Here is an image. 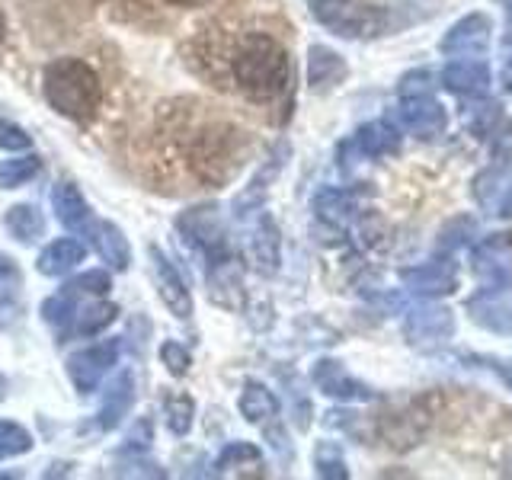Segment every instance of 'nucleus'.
Instances as JSON below:
<instances>
[{"label":"nucleus","mask_w":512,"mask_h":480,"mask_svg":"<svg viewBox=\"0 0 512 480\" xmlns=\"http://www.w3.org/2000/svg\"><path fill=\"white\" fill-rule=\"evenodd\" d=\"M4 397H7V378L0 375V400H4Z\"/></svg>","instance_id":"obj_43"},{"label":"nucleus","mask_w":512,"mask_h":480,"mask_svg":"<svg viewBox=\"0 0 512 480\" xmlns=\"http://www.w3.org/2000/svg\"><path fill=\"white\" fill-rule=\"evenodd\" d=\"M432 87H436V74L420 68V71H410L400 77L397 90H400V100H404V96H432Z\"/></svg>","instance_id":"obj_35"},{"label":"nucleus","mask_w":512,"mask_h":480,"mask_svg":"<svg viewBox=\"0 0 512 480\" xmlns=\"http://www.w3.org/2000/svg\"><path fill=\"white\" fill-rule=\"evenodd\" d=\"M464 311L480 330L512 333V276L487 282L464 304Z\"/></svg>","instance_id":"obj_4"},{"label":"nucleus","mask_w":512,"mask_h":480,"mask_svg":"<svg viewBox=\"0 0 512 480\" xmlns=\"http://www.w3.org/2000/svg\"><path fill=\"white\" fill-rule=\"evenodd\" d=\"M20 279H23L20 276V266H16L10 256L0 253V304L13 298V292L20 288Z\"/></svg>","instance_id":"obj_37"},{"label":"nucleus","mask_w":512,"mask_h":480,"mask_svg":"<svg viewBox=\"0 0 512 480\" xmlns=\"http://www.w3.org/2000/svg\"><path fill=\"white\" fill-rule=\"evenodd\" d=\"M52 208L68 231H87V224L93 221L90 205L84 202V196H80V189L74 183H58L52 189Z\"/></svg>","instance_id":"obj_20"},{"label":"nucleus","mask_w":512,"mask_h":480,"mask_svg":"<svg viewBox=\"0 0 512 480\" xmlns=\"http://www.w3.org/2000/svg\"><path fill=\"white\" fill-rule=\"evenodd\" d=\"M164 413H167V429L173 436H186L192 429V416H196V404H192L189 394H170L164 400Z\"/></svg>","instance_id":"obj_30"},{"label":"nucleus","mask_w":512,"mask_h":480,"mask_svg":"<svg viewBox=\"0 0 512 480\" xmlns=\"http://www.w3.org/2000/svg\"><path fill=\"white\" fill-rule=\"evenodd\" d=\"M311 381L317 384L320 394H327L333 400H346V404H365V400H375V391L368 388L365 381L356 375H349V368L336 359H320L311 368Z\"/></svg>","instance_id":"obj_8"},{"label":"nucleus","mask_w":512,"mask_h":480,"mask_svg":"<svg viewBox=\"0 0 512 480\" xmlns=\"http://www.w3.org/2000/svg\"><path fill=\"white\" fill-rule=\"evenodd\" d=\"M439 80L448 93L464 96V100H477V96H487L490 90V68L480 58H455L452 64H445Z\"/></svg>","instance_id":"obj_13"},{"label":"nucleus","mask_w":512,"mask_h":480,"mask_svg":"<svg viewBox=\"0 0 512 480\" xmlns=\"http://www.w3.org/2000/svg\"><path fill=\"white\" fill-rule=\"evenodd\" d=\"M116 317H119V308H116V304L96 301V304H87V308L74 311V324H71V330H74L77 336H96V333H103Z\"/></svg>","instance_id":"obj_27"},{"label":"nucleus","mask_w":512,"mask_h":480,"mask_svg":"<svg viewBox=\"0 0 512 480\" xmlns=\"http://www.w3.org/2000/svg\"><path fill=\"white\" fill-rule=\"evenodd\" d=\"M247 253L250 263L260 276H276L279 260H282V244H279V228L266 212H260L250 224V237H247Z\"/></svg>","instance_id":"obj_12"},{"label":"nucleus","mask_w":512,"mask_h":480,"mask_svg":"<svg viewBox=\"0 0 512 480\" xmlns=\"http://www.w3.org/2000/svg\"><path fill=\"white\" fill-rule=\"evenodd\" d=\"M490 16L487 13H468L445 32L442 52L458 55V58H480L490 48Z\"/></svg>","instance_id":"obj_10"},{"label":"nucleus","mask_w":512,"mask_h":480,"mask_svg":"<svg viewBox=\"0 0 512 480\" xmlns=\"http://www.w3.org/2000/svg\"><path fill=\"white\" fill-rule=\"evenodd\" d=\"M4 228L13 234V240L32 244V240H39L45 234V218L39 208H32V205H13L4 215Z\"/></svg>","instance_id":"obj_25"},{"label":"nucleus","mask_w":512,"mask_h":480,"mask_svg":"<svg viewBox=\"0 0 512 480\" xmlns=\"http://www.w3.org/2000/svg\"><path fill=\"white\" fill-rule=\"evenodd\" d=\"M109 288H112V279L106 276V272L90 269V272H84V276H77L64 285V292L77 298V295H109Z\"/></svg>","instance_id":"obj_34"},{"label":"nucleus","mask_w":512,"mask_h":480,"mask_svg":"<svg viewBox=\"0 0 512 480\" xmlns=\"http://www.w3.org/2000/svg\"><path fill=\"white\" fill-rule=\"evenodd\" d=\"M503 87L512 93V58L506 61V68H503Z\"/></svg>","instance_id":"obj_41"},{"label":"nucleus","mask_w":512,"mask_h":480,"mask_svg":"<svg viewBox=\"0 0 512 480\" xmlns=\"http://www.w3.org/2000/svg\"><path fill=\"white\" fill-rule=\"evenodd\" d=\"M458 362H471L477 368H490V372H496L512 388V365L503 362V359H496V356H468V352H464V356H458Z\"/></svg>","instance_id":"obj_39"},{"label":"nucleus","mask_w":512,"mask_h":480,"mask_svg":"<svg viewBox=\"0 0 512 480\" xmlns=\"http://www.w3.org/2000/svg\"><path fill=\"white\" fill-rule=\"evenodd\" d=\"M231 468H240L247 474V468H263V455L260 448L250 442H228L221 448V455L215 458V471L228 474Z\"/></svg>","instance_id":"obj_28"},{"label":"nucleus","mask_w":512,"mask_h":480,"mask_svg":"<svg viewBox=\"0 0 512 480\" xmlns=\"http://www.w3.org/2000/svg\"><path fill=\"white\" fill-rule=\"evenodd\" d=\"M29 448H32V436L23 426H16L10 420H0V461L13 458V455H26Z\"/></svg>","instance_id":"obj_32"},{"label":"nucleus","mask_w":512,"mask_h":480,"mask_svg":"<svg viewBox=\"0 0 512 480\" xmlns=\"http://www.w3.org/2000/svg\"><path fill=\"white\" fill-rule=\"evenodd\" d=\"M352 148L362 157H388V154H397L400 148V132L388 119L365 122L356 132V138H352Z\"/></svg>","instance_id":"obj_19"},{"label":"nucleus","mask_w":512,"mask_h":480,"mask_svg":"<svg viewBox=\"0 0 512 480\" xmlns=\"http://www.w3.org/2000/svg\"><path fill=\"white\" fill-rule=\"evenodd\" d=\"M84 263V244H77L74 237H61V240H52L36 260V269L42 276H68V272Z\"/></svg>","instance_id":"obj_21"},{"label":"nucleus","mask_w":512,"mask_h":480,"mask_svg":"<svg viewBox=\"0 0 512 480\" xmlns=\"http://www.w3.org/2000/svg\"><path fill=\"white\" fill-rule=\"evenodd\" d=\"M151 272H154L157 292H160V298H164L167 308H170V314L186 320L192 314V295H189L186 282L180 279V272H176V266L157 247H151Z\"/></svg>","instance_id":"obj_14"},{"label":"nucleus","mask_w":512,"mask_h":480,"mask_svg":"<svg viewBox=\"0 0 512 480\" xmlns=\"http://www.w3.org/2000/svg\"><path fill=\"white\" fill-rule=\"evenodd\" d=\"M119 349H122L119 340H103V343H93L87 349L74 352V356L68 359V378H71L74 388L80 394H93L96 388H100L103 375L119 359Z\"/></svg>","instance_id":"obj_6"},{"label":"nucleus","mask_w":512,"mask_h":480,"mask_svg":"<svg viewBox=\"0 0 512 480\" xmlns=\"http://www.w3.org/2000/svg\"><path fill=\"white\" fill-rule=\"evenodd\" d=\"M176 224H180V231L208 256V263L228 256V240H224V228H221V218H218L215 205L192 208V212H186Z\"/></svg>","instance_id":"obj_9"},{"label":"nucleus","mask_w":512,"mask_h":480,"mask_svg":"<svg viewBox=\"0 0 512 480\" xmlns=\"http://www.w3.org/2000/svg\"><path fill=\"white\" fill-rule=\"evenodd\" d=\"M4 32H7V20H4V10H0V42H4Z\"/></svg>","instance_id":"obj_42"},{"label":"nucleus","mask_w":512,"mask_h":480,"mask_svg":"<svg viewBox=\"0 0 512 480\" xmlns=\"http://www.w3.org/2000/svg\"><path fill=\"white\" fill-rule=\"evenodd\" d=\"M285 157H288V144L282 141L279 144V154L269 160V164L253 176V183L240 192V196L234 199V215H240L244 218L247 212H256V208L263 205V199H266V189H269V180H276L279 176V170L285 167Z\"/></svg>","instance_id":"obj_22"},{"label":"nucleus","mask_w":512,"mask_h":480,"mask_svg":"<svg viewBox=\"0 0 512 480\" xmlns=\"http://www.w3.org/2000/svg\"><path fill=\"white\" fill-rule=\"evenodd\" d=\"M400 282H404L413 295L439 298V295H452L458 288V269L448 260H429L420 266L400 269Z\"/></svg>","instance_id":"obj_11"},{"label":"nucleus","mask_w":512,"mask_h":480,"mask_svg":"<svg viewBox=\"0 0 512 480\" xmlns=\"http://www.w3.org/2000/svg\"><path fill=\"white\" fill-rule=\"evenodd\" d=\"M42 170V157L36 154H23V157H13L0 164V189H16V186H26L29 180H36Z\"/></svg>","instance_id":"obj_29"},{"label":"nucleus","mask_w":512,"mask_h":480,"mask_svg":"<svg viewBox=\"0 0 512 480\" xmlns=\"http://www.w3.org/2000/svg\"><path fill=\"white\" fill-rule=\"evenodd\" d=\"M160 362H164L167 372L176 375V378H183L189 372V352L180 343H173V340L160 346Z\"/></svg>","instance_id":"obj_36"},{"label":"nucleus","mask_w":512,"mask_h":480,"mask_svg":"<svg viewBox=\"0 0 512 480\" xmlns=\"http://www.w3.org/2000/svg\"><path fill=\"white\" fill-rule=\"evenodd\" d=\"M196 68L218 90H228L253 103H269L285 93L288 64L285 45L266 29H237L218 23L199 32Z\"/></svg>","instance_id":"obj_1"},{"label":"nucleus","mask_w":512,"mask_h":480,"mask_svg":"<svg viewBox=\"0 0 512 480\" xmlns=\"http://www.w3.org/2000/svg\"><path fill=\"white\" fill-rule=\"evenodd\" d=\"M132 404H135V381H132V372H122L106 391V400L100 407V426L116 429L128 416V410H132Z\"/></svg>","instance_id":"obj_23"},{"label":"nucleus","mask_w":512,"mask_h":480,"mask_svg":"<svg viewBox=\"0 0 512 480\" xmlns=\"http://www.w3.org/2000/svg\"><path fill=\"white\" fill-rule=\"evenodd\" d=\"M314 20L340 39H378L388 32V10L368 0H311Z\"/></svg>","instance_id":"obj_3"},{"label":"nucleus","mask_w":512,"mask_h":480,"mask_svg":"<svg viewBox=\"0 0 512 480\" xmlns=\"http://www.w3.org/2000/svg\"><path fill=\"white\" fill-rule=\"evenodd\" d=\"M87 234L93 240L96 253H100L112 269H119V272L128 269V263H132V247H128L125 234L116 228V224L112 221H90Z\"/></svg>","instance_id":"obj_18"},{"label":"nucleus","mask_w":512,"mask_h":480,"mask_svg":"<svg viewBox=\"0 0 512 480\" xmlns=\"http://www.w3.org/2000/svg\"><path fill=\"white\" fill-rule=\"evenodd\" d=\"M29 144H32V138L23 132L20 125L0 119V148H4V151H26Z\"/></svg>","instance_id":"obj_38"},{"label":"nucleus","mask_w":512,"mask_h":480,"mask_svg":"<svg viewBox=\"0 0 512 480\" xmlns=\"http://www.w3.org/2000/svg\"><path fill=\"white\" fill-rule=\"evenodd\" d=\"M314 468H317V477L324 480H346L349 477V468L343 461V452L336 448L333 442H320L317 452H314Z\"/></svg>","instance_id":"obj_31"},{"label":"nucleus","mask_w":512,"mask_h":480,"mask_svg":"<svg viewBox=\"0 0 512 480\" xmlns=\"http://www.w3.org/2000/svg\"><path fill=\"white\" fill-rule=\"evenodd\" d=\"M314 212L320 221L333 224V228H343V224H349V218H352V196L343 189L327 186L314 196Z\"/></svg>","instance_id":"obj_26"},{"label":"nucleus","mask_w":512,"mask_h":480,"mask_svg":"<svg viewBox=\"0 0 512 480\" xmlns=\"http://www.w3.org/2000/svg\"><path fill=\"white\" fill-rule=\"evenodd\" d=\"M208 292L221 308H240L244 304V276H240V263L231 253L208 263Z\"/></svg>","instance_id":"obj_16"},{"label":"nucleus","mask_w":512,"mask_h":480,"mask_svg":"<svg viewBox=\"0 0 512 480\" xmlns=\"http://www.w3.org/2000/svg\"><path fill=\"white\" fill-rule=\"evenodd\" d=\"M240 413H244L247 423H266V420H276L279 416V397L272 394L266 384L260 381H247L244 391H240V400H237Z\"/></svg>","instance_id":"obj_24"},{"label":"nucleus","mask_w":512,"mask_h":480,"mask_svg":"<svg viewBox=\"0 0 512 480\" xmlns=\"http://www.w3.org/2000/svg\"><path fill=\"white\" fill-rule=\"evenodd\" d=\"M157 4L170 10H196V7H205L208 0H157Z\"/></svg>","instance_id":"obj_40"},{"label":"nucleus","mask_w":512,"mask_h":480,"mask_svg":"<svg viewBox=\"0 0 512 480\" xmlns=\"http://www.w3.org/2000/svg\"><path fill=\"white\" fill-rule=\"evenodd\" d=\"M42 317L52 324L55 330H64L74 324V295L61 292V295H52L45 304H42Z\"/></svg>","instance_id":"obj_33"},{"label":"nucleus","mask_w":512,"mask_h":480,"mask_svg":"<svg viewBox=\"0 0 512 480\" xmlns=\"http://www.w3.org/2000/svg\"><path fill=\"white\" fill-rule=\"evenodd\" d=\"M349 68L343 55H336L327 45H311L308 48V87L314 93H327L333 87H340L346 80Z\"/></svg>","instance_id":"obj_17"},{"label":"nucleus","mask_w":512,"mask_h":480,"mask_svg":"<svg viewBox=\"0 0 512 480\" xmlns=\"http://www.w3.org/2000/svg\"><path fill=\"white\" fill-rule=\"evenodd\" d=\"M404 336L413 346H442L455 336V314L445 304H416L404 314Z\"/></svg>","instance_id":"obj_5"},{"label":"nucleus","mask_w":512,"mask_h":480,"mask_svg":"<svg viewBox=\"0 0 512 480\" xmlns=\"http://www.w3.org/2000/svg\"><path fill=\"white\" fill-rule=\"evenodd\" d=\"M471 269L487 282L512 276V237L490 234L484 244H477V250L471 253Z\"/></svg>","instance_id":"obj_15"},{"label":"nucleus","mask_w":512,"mask_h":480,"mask_svg":"<svg viewBox=\"0 0 512 480\" xmlns=\"http://www.w3.org/2000/svg\"><path fill=\"white\" fill-rule=\"evenodd\" d=\"M394 119L404 132L423 141L445 135V128H448V112L442 109L439 100H432V96H404L400 106L394 109Z\"/></svg>","instance_id":"obj_7"},{"label":"nucleus","mask_w":512,"mask_h":480,"mask_svg":"<svg viewBox=\"0 0 512 480\" xmlns=\"http://www.w3.org/2000/svg\"><path fill=\"white\" fill-rule=\"evenodd\" d=\"M48 106L74 122H87L100 109V77L80 58H58L42 74Z\"/></svg>","instance_id":"obj_2"}]
</instances>
